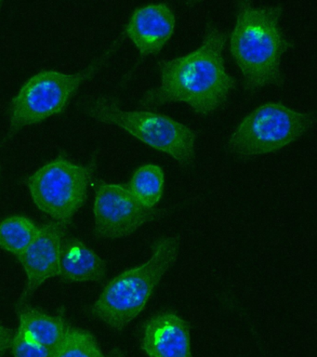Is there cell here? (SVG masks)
Masks as SVG:
<instances>
[{"mask_svg":"<svg viewBox=\"0 0 317 357\" xmlns=\"http://www.w3.org/2000/svg\"><path fill=\"white\" fill-rule=\"evenodd\" d=\"M226 39V33L208 24L196 50L160 61V84L144 92L140 107L157 109L166 103L183 102L199 116L218 111L238 84L225 70L222 53Z\"/></svg>","mask_w":317,"mask_h":357,"instance_id":"6da1fadb","label":"cell"},{"mask_svg":"<svg viewBox=\"0 0 317 357\" xmlns=\"http://www.w3.org/2000/svg\"><path fill=\"white\" fill-rule=\"evenodd\" d=\"M230 50L243 75L244 88L254 91L267 86H282L281 61L292 47L279 26L281 5L255 7L252 2L238 3Z\"/></svg>","mask_w":317,"mask_h":357,"instance_id":"7a4b0ae2","label":"cell"},{"mask_svg":"<svg viewBox=\"0 0 317 357\" xmlns=\"http://www.w3.org/2000/svg\"><path fill=\"white\" fill-rule=\"evenodd\" d=\"M180 245L179 236L158 239L148 261L119 273L105 286L91 314L115 331H123L146 309L155 287L176 262Z\"/></svg>","mask_w":317,"mask_h":357,"instance_id":"3957f363","label":"cell"},{"mask_svg":"<svg viewBox=\"0 0 317 357\" xmlns=\"http://www.w3.org/2000/svg\"><path fill=\"white\" fill-rule=\"evenodd\" d=\"M86 111L96 121L116 126L153 149L165 153L183 169L194 164L199 131L171 117L155 112L122 110L107 96L91 100Z\"/></svg>","mask_w":317,"mask_h":357,"instance_id":"277c9868","label":"cell"},{"mask_svg":"<svg viewBox=\"0 0 317 357\" xmlns=\"http://www.w3.org/2000/svg\"><path fill=\"white\" fill-rule=\"evenodd\" d=\"M314 121V114L280 102L264 103L236 127L228 139V151L242 159L277 152L304 135Z\"/></svg>","mask_w":317,"mask_h":357,"instance_id":"5b68a950","label":"cell"},{"mask_svg":"<svg viewBox=\"0 0 317 357\" xmlns=\"http://www.w3.org/2000/svg\"><path fill=\"white\" fill-rule=\"evenodd\" d=\"M108 53L75 74L42 71L30 77L13 98L10 107V134L62 113L80 86L95 73Z\"/></svg>","mask_w":317,"mask_h":357,"instance_id":"8992f818","label":"cell"},{"mask_svg":"<svg viewBox=\"0 0 317 357\" xmlns=\"http://www.w3.org/2000/svg\"><path fill=\"white\" fill-rule=\"evenodd\" d=\"M93 165L82 166L63 156L44 165L27 181L38 209L56 222L69 223L87 199Z\"/></svg>","mask_w":317,"mask_h":357,"instance_id":"52a82bcc","label":"cell"},{"mask_svg":"<svg viewBox=\"0 0 317 357\" xmlns=\"http://www.w3.org/2000/svg\"><path fill=\"white\" fill-rule=\"evenodd\" d=\"M160 214V209L141 206L127 185L101 183L97 187L93 204L94 233L99 238H124Z\"/></svg>","mask_w":317,"mask_h":357,"instance_id":"ba28073f","label":"cell"},{"mask_svg":"<svg viewBox=\"0 0 317 357\" xmlns=\"http://www.w3.org/2000/svg\"><path fill=\"white\" fill-rule=\"evenodd\" d=\"M68 225L54 220L41 226L34 241L18 257L27 276L21 301L49 279L59 276L61 245Z\"/></svg>","mask_w":317,"mask_h":357,"instance_id":"9c48e42d","label":"cell"},{"mask_svg":"<svg viewBox=\"0 0 317 357\" xmlns=\"http://www.w3.org/2000/svg\"><path fill=\"white\" fill-rule=\"evenodd\" d=\"M176 18L166 3L137 8L127 22L125 33L141 56L157 55L173 35Z\"/></svg>","mask_w":317,"mask_h":357,"instance_id":"30bf717a","label":"cell"},{"mask_svg":"<svg viewBox=\"0 0 317 357\" xmlns=\"http://www.w3.org/2000/svg\"><path fill=\"white\" fill-rule=\"evenodd\" d=\"M141 347L148 357H194L190 326L173 312H160L144 326Z\"/></svg>","mask_w":317,"mask_h":357,"instance_id":"8fae6325","label":"cell"},{"mask_svg":"<svg viewBox=\"0 0 317 357\" xmlns=\"http://www.w3.org/2000/svg\"><path fill=\"white\" fill-rule=\"evenodd\" d=\"M107 262L76 237H63L61 245L59 276L66 282L87 283L102 281Z\"/></svg>","mask_w":317,"mask_h":357,"instance_id":"7c38bea8","label":"cell"},{"mask_svg":"<svg viewBox=\"0 0 317 357\" xmlns=\"http://www.w3.org/2000/svg\"><path fill=\"white\" fill-rule=\"evenodd\" d=\"M18 331L30 342L54 351L62 342L68 326L62 318L52 317L29 306L19 309Z\"/></svg>","mask_w":317,"mask_h":357,"instance_id":"4fadbf2b","label":"cell"},{"mask_svg":"<svg viewBox=\"0 0 317 357\" xmlns=\"http://www.w3.org/2000/svg\"><path fill=\"white\" fill-rule=\"evenodd\" d=\"M165 176L161 167L146 164L135 170L127 186L141 206L155 208L162 197Z\"/></svg>","mask_w":317,"mask_h":357,"instance_id":"5bb4252c","label":"cell"},{"mask_svg":"<svg viewBox=\"0 0 317 357\" xmlns=\"http://www.w3.org/2000/svg\"><path fill=\"white\" fill-rule=\"evenodd\" d=\"M40 227L22 215L6 218L0 222V248L21 255L37 237Z\"/></svg>","mask_w":317,"mask_h":357,"instance_id":"9a60e30c","label":"cell"},{"mask_svg":"<svg viewBox=\"0 0 317 357\" xmlns=\"http://www.w3.org/2000/svg\"><path fill=\"white\" fill-rule=\"evenodd\" d=\"M52 357H107L95 337L83 329L68 326L62 342Z\"/></svg>","mask_w":317,"mask_h":357,"instance_id":"2e32d148","label":"cell"},{"mask_svg":"<svg viewBox=\"0 0 317 357\" xmlns=\"http://www.w3.org/2000/svg\"><path fill=\"white\" fill-rule=\"evenodd\" d=\"M12 350L13 357H52L54 351L30 342L19 331L13 337Z\"/></svg>","mask_w":317,"mask_h":357,"instance_id":"e0dca14e","label":"cell"},{"mask_svg":"<svg viewBox=\"0 0 317 357\" xmlns=\"http://www.w3.org/2000/svg\"><path fill=\"white\" fill-rule=\"evenodd\" d=\"M15 332L6 326L0 325V356L12 348Z\"/></svg>","mask_w":317,"mask_h":357,"instance_id":"ac0fdd59","label":"cell"},{"mask_svg":"<svg viewBox=\"0 0 317 357\" xmlns=\"http://www.w3.org/2000/svg\"><path fill=\"white\" fill-rule=\"evenodd\" d=\"M108 357H124L123 351L119 350V349H115L109 354Z\"/></svg>","mask_w":317,"mask_h":357,"instance_id":"d6986e66","label":"cell"}]
</instances>
